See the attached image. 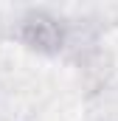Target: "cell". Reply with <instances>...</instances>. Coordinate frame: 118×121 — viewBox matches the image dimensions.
<instances>
[{"label": "cell", "instance_id": "1", "mask_svg": "<svg viewBox=\"0 0 118 121\" xmlns=\"http://www.w3.org/2000/svg\"><path fill=\"white\" fill-rule=\"evenodd\" d=\"M20 37L23 42L31 45L34 51H42V54H56L65 42V31L51 14H42V11H34L23 20L20 26Z\"/></svg>", "mask_w": 118, "mask_h": 121}]
</instances>
